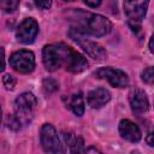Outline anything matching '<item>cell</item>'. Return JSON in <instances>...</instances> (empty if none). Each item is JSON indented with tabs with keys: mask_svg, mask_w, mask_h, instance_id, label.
<instances>
[{
	"mask_svg": "<svg viewBox=\"0 0 154 154\" xmlns=\"http://www.w3.org/2000/svg\"><path fill=\"white\" fill-rule=\"evenodd\" d=\"M69 18L75 23L71 29L83 34V35H91V36H105L112 29V23L109 19L101 14L84 12L81 8H70Z\"/></svg>",
	"mask_w": 154,
	"mask_h": 154,
	"instance_id": "6da1fadb",
	"label": "cell"
},
{
	"mask_svg": "<svg viewBox=\"0 0 154 154\" xmlns=\"http://www.w3.org/2000/svg\"><path fill=\"white\" fill-rule=\"evenodd\" d=\"M37 105V99L32 93H23L14 100V116L18 120L25 125L28 124L34 116V111Z\"/></svg>",
	"mask_w": 154,
	"mask_h": 154,
	"instance_id": "7a4b0ae2",
	"label": "cell"
},
{
	"mask_svg": "<svg viewBox=\"0 0 154 154\" xmlns=\"http://www.w3.org/2000/svg\"><path fill=\"white\" fill-rule=\"evenodd\" d=\"M40 142L46 154H63L64 148L55 128L51 124H43L40 130Z\"/></svg>",
	"mask_w": 154,
	"mask_h": 154,
	"instance_id": "3957f363",
	"label": "cell"
},
{
	"mask_svg": "<svg viewBox=\"0 0 154 154\" xmlns=\"http://www.w3.org/2000/svg\"><path fill=\"white\" fill-rule=\"evenodd\" d=\"M148 1H125L124 12L128 17V24L134 32L141 30V23L147 13Z\"/></svg>",
	"mask_w": 154,
	"mask_h": 154,
	"instance_id": "277c9868",
	"label": "cell"
},
{
	"mask_svg": "<svg viewBox=\"0 0 154 154\" xmlns=\"http://www.w3.org/2000/svg\"><path fill=\"white\" fill-rule=\"evenodd\" d=\"M70 37L73 41H76L81 46V48H83V51L87 52V54L90 58H93L94 60L102 61V60L106 59L107 53L103 49V47L101 45H99L97 42L89 40L88 37H85V35H83V34H81V32H78L73 29L70 30Z\"/></svg>",
	"mask_w": 154,
	"mask_h": 154,
	"instance_id": "5b68a950",
	"label": "cell"
},
{
	"mask_svg": "<svg viewBox=\"0 0 154 154\" xmlns=\"http://www.w3.org/2000/svg\"><path fill=\"white\" fill-rule=\"evenodd\" d=\"M59 47L61 49L64 65L67 71H70L72 73H79V72L84 71L85 69H88L89 64L82 54H79L78 52H76L75 49H72L71 47H69L64 43H59Z\"/></svg>",
	"mask_w": 154,
	"mask_h": 154,
	"instance_id": "8992f818",
	"label": "cell"
},
{
	"mask_svg": "<svg viewBox=\"0 0 154 154\" xmlns=\"http://www.w3.org/2000/svg\"><path fill=\"white\" fill-rule=\"evenodd\" d=\"M10 65L19 73H31L35 69V55L31 51H17L10 57Z\"/></svg>",
	"mask_w": 154,
	"mask_h": 154,
	"instance_id": "52a82bcc",
	"label": "cell"
},
{
	"mask_svg": "<svg viewBox=\"0 0 154 154\" xmlns=\"http://www.w3.org/2000/svg\"><path fill=\"white\" fill-rule=\"evenodd\" d=\"M42 60L48 71H57L64 65L63 53L59 45H46L42 49Z\"/></svg>",
	"mask_w": 154,
	"mask_h": 154,
	"instance_id": "ba28073f",
	"label": "cell"
},
{
	"mask_svg": "<svg viewBox=\"0 0 154 154\" xmlns=\"http://www.w3.org/2000/svg\"><path fill=\"white\" fill-rule=\"evenodd\" d=\"M95 76L102 79H107L111 85L116 88H125L129 84V77L128 75L120 70V69H114V67H101L95 72Z\"/></svg>",
	"mask_w": 154,
	"mask_h": 154,
	"instance_id": "9c48e42d",
	"label": "cell"
},
{
	"mask_svg": "<svg viewBox=\"0 0 154 154\" xmlns=\"http://www.w3.org/2000/svg\"><path fill=\"white\" fill-rule=\"evenodd\" d=\"M38 34V23L34 18H25L16 30V37L19 42L32 43Z\"/></svg>",
	"mask_w": 154,
	"mask_h": 154,
	"instance_id": "30bf717a",
	"label": "cell"
},
{
	"mask_svg": "<svg viewBox=\"0 0 154 154\" xmlns=\"http://www.w3.org/2000/svg\"><path fill=\"white\" fill-rule=\"evenodd\" d=\"M129 102L131 106V109L136 114L146 113L149 109V101L147 97V94L138 88H135L129 94Z\"/></svg>",
	"mask_w": 154,
	"mask_h": 154,
	"instance_id": "8fae6325",
	"label": "cell"
},
{
	"mask_svg": "<svg viewBox=\"0 0 154 154\" xmlns=\"http://www.w3.org/2000/svg\"><path fill=\"white\" fill-rule=\"evenodd\" d=\"M118 130H119V134L120 136L129 141V142H138L142 137L141 135V130L140 128L134 123L131 122L130 119H123L120 120L119 123V126H118Z\"/></svg>",
	"mask_w": 154,
	"mask_h": 154,
	"instance_id": "7c38bea8",
	"label": "cell"
},
{
	"mask_svg": "<svg viewBox=\"0 0 154 154\" xmlns=\"http://www.w3.org/2000/svg\"><path fill=\"white\" fill-rule=\"evenodd\" d=\"M87 100L91 108H101L111 100V93L106 88H95L88 93Z\"/></svg>",
	"mask_w": 154,
	"mask_h": 154,
	"instance_id": "4fadbf2b",
	"label": "cell"
},
{
	"mask_svg": "<svg viewBox=\"0 0 154 154\" xmlns=\"http://www.w3.org/2000/svg\"><path fill=\"white\" fill-rule=\"evenodd\" d=\"M64 136H65V140H66V142L69 144L70 154H84L85 153L84 142H83L82 137L76 136L72 132H67Z\"/></svg>",
	"mask_w": 154,
	"mask_h": 154,
	"instance_id": "5bb4252c",
	"label": "cell"
},
{
	"mask_svg": "<svg viewBox=\"0 0 154 154\" xmlns=\"http://www.w3.org/2000/svg\"><path fill=\"white\" fill-rule=\"evenodd\" d=\"M69 107L72 109V112L81 117L83 116L84 113V101H83V95L82 93H77L75 94L71 99H70V103H69Z\"/></svg>",
	"mask_w": 154,
	"mask_h": 154,
	"instance_id": "9a60e30c",
	"label": "cell"
},
{
	"mask_svg": "<svg viewBox=\"0 0 154 154\" xmlns=\"http://www.w3.org/2000/svg\"><path fill=\"white\" fill-rule=\"evenodd\" d=\"M42 87H43V90L46 94H51V93H54L55 90H58L59 85H58V82L53 78H46L43 79V83H42Z\"/></svg>",
	"mask_w": 154,
	"mask_h": 154,
	"instance_id": "2e32d148",
	"label": "cell"
},
{
	"mask_svg": "<svg viewBox=\"0 0 154 154\" xmlns=\"http://www.w3.org/2000/svg\"><path fill=\"white\" fill-rule=\"evenodd\" d=\"M141 78L147 84H154V66H149L144 69L141 73Z\"/></svg>",
	"mask_w": 154,
	"mask_h": 154,
	"instance_id": "e0dca14e",
	"label": "cell"
},
{
	"mask_svg": "<svg viewBox=\"0 0 154 154\" xmlns=\"http://www.w3.org/2000/svg\"><path fill=\"white\" fill-rule=\"evenodd\" d=\"M7 128L8 129H12V130H14V131H17V130H20V128L23 126V124L18 120V118L13 114V116H8L7 117Z\"/></svg>",
	"mask_w": 154,
	"mask_h": 154,
	"instance_id": "ac0fdd59",
	"label": "cell"
},
{
	"mask_svg": "<svg viewBox=\"0 0 154 154\" xmlns=\"http://www.w3.org/2000/svg\"><path fill=\"white\" fill-rule=\"evenodd\" d=\"M0 6H1V8L5 11V12H13L18 6H19V1H14V0H7V1H2L1 4H0Z\"/></svg>",
	"mask_w": 154,
	"mask_h": 154,
	"instance_id": "d6986e66",
	"label": "cell"
},
{
	"mask_svg": "<svg viewBox=\"0 0 154 154\" xmlns=\"http://www.w3.org/2000/svg\"><path fill=\"white\" fill-rule=\"evenodd\" d=\"M2 83L6 87V89L12 90L14 88V85H16V78L13 76H11V75H5L2 77Z\"/></svg>",
	"mask_w": 154,
	"mask_h": 154,
	"instance_id": "ffe728a7",
	"label": "cell"
},
{
	"mask_svg": "<svg viewBox=\"0 0 154 154\" xmlns=\"http://www.w3.org/2000/svg\"><path fill=\"white\" fill-rule=\"evenodd\" d=\"M35 5H36L38 8H41V10H47V8L51 7L52 2H51L49 0H46V1H35Z\"/></svg>",
	"mask_w": 154,
	"mask_h": 154,
	"instance_id": "44dd1931",
	"label": "cell"
},
{
	"mask_svg": "<svg viewBox=\"0 0 154 154\" xmlns=\"http://www.w3.org/2000/svg\"><path fill=\"white\" fill-rule=\"evenodd\" d=\"M84 154H103V153L101 150H99L97 148H95V147H88L85 149V153Z\"/></svg>",
	"mask_w": 154,
	"mask_h": 154,
	"instance_id": "7402d4cb",
	"label": "cell"
},
{
	"mask_svg": "<svg viewBox=\"0 0 154 154\" xmlns=\"http://www.w3.org/2000/svg\"><path fill=\"white\" fill-rule=\"evenodd\" d=\"M146 141H147V143H148L150 147H154V130H153V131L147 136Z\"/></svg>",
	"mask_w": 154,
	"mask_h": 154,
	"instance_id": "603a6c76",
	"label": "cell"
},
{
	"mask_svg": "<svg viewBox=\"0 0 154 154\" xmlns=\"http://www.w3.org/2000/svg\"><path fill=\"white\" fill-rule=\"evenodd\" d=\"M84 4L87 6H90V7H97L101 5V1H89V0H85Z\"/></svg>",
	"mask_w": 154,
	"mask_h": 154,
	"instance_id": "cb8c5ba5",
	"label": "cell"
},
{
	"mask_svg": "<svg viewBox=\"0 0 154 154\" xmlns=\"http://www.w3.org/2000/svg\"><path fill=\"white\" fill-rule=\"evenodd\" d=\"M149 49H150V52L154 54V34H153V36H152V38H150V41H149Z\"/></svg>",
	"mask_w": 154,
	"mask_h": 154,
	"instance_id": "d4e9b609",
	"label": "cell"
},
{
	"mask_svg": "<svg viewBox=\"0 0 154 154\" xmlns=\"http://www.w3.org/2000/svg\"><path fill=\"white\" fill-rule=\"evenodd\" d=\"M4 69H5V51L2 48V67H1V70H4Z\"/></svg>",
	"mask_w": 154,
	"mask_h": 154,
	"instance_id": "484cf974",
	"label": "cell"
}]
</instances>
